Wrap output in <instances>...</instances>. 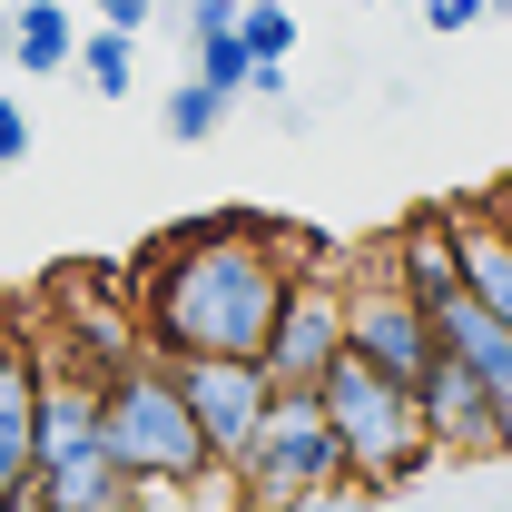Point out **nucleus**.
Here are the masks:
<instances>
[{
	"label": "nucleus",
	"instance_id": "f257e3e1",
	"mask_svg": "<svg viewBox=\"0 0 512 512\" xmlns=\"http://www.w3.org/2000/svg\"><path fill=\"white\" fill-rule=\"evenodd\" d=\"M119 296L138 306L148 355H256L276 296H286V266L266 247L256 207H217V217L148 237L138 266L119 276Z\"/></svg>",
	"mask_w": 512,
	"mask_h": 512
},
{
	"label": "nucleus",
	"instance_id": "f03ea898",
	"mask_svg": "<svg viewBox=\"0 0 512 512\" xmlns=\"http://www.w3.org/2000/svg\"><path fill=\"white\" fill-rule=\"evenodd\" d=\"M99 444L119 453V473L138 493H188L217 463L197 414H188V394H178V375H168V355H148V345L99 375Z\"/></svg>",
	"mask_w": 512,
	"mask_h": 512
},
{
	"label": "nucleus",
	"instance_id": "7ed1b4c3",
	"mask_svg": "<svg viewBox=\"0 0 512 512\" xmlns=\"http://www.w3.org/2000/svg\"><path fill=\"white\" fill-rule=\"evenodd\" d=\"M316 404L325 424H335V444H345V473H355V493H404V483H424L444 453L424 434V414H414V394L394 375H375L355 345H335L316 375Z\"/></svg>",
	"mask_w": 512,
	"mask_h": 512
},
{
	"label": "nucleus",
	"instance_id": "20e7f679",
	"mask_svg": "<svg viewBox=\"0 0 512 512\" xmlns=\"http://www.w3.org/2000/svg\"><path fill=\"white\" fill-rule=\"evenodd\" d=\"M237 483H247V503H316V493H355L345 444H335V424H325L316 384H276V394H266V424H256L247 453H237Z\"/></svg>",
	"mask_w": 512,
	"mask_h": 512
},
{
	"label": "nucleus",
	"instance_id": "39448f33",
	"mask_svg": "<svg viewBox=\"0 0 512 512\" xmlns=\"http://www.w3.org/2000/svg\"><path fill=\"white\" fill-rule=\"evenodd\" d=\"M345 345H355L375 375H394L404 394H414V375L434 365V325H424V306L394 286L384 247H355V276H345Z\"/></svg>",
	"mask_w": 512,
	"mask_h": 512
},
{
	"label": "nucleus",
	"instance_id": "423d86ee",
	"mask_svg": "<svg viewBox=\"0 0 512 512\" xmlns=\"http://www.w3.org/2000/svg\"><path fill=\"white\" fill-rule=\"evenodd\" d=\"M168 375H178V394H188L207 453H217V463H237L247 434L266 424V394H276L266 365H256V355H168Z\"/></svg>",
	"mask_w": 512,
	"mask_h": 512
},
{
	"label": "nucleus",
	"instance_id": "0eeeda50",
	"mask_svg": "<svg viewBox=\"0 0 512 512\" xmlns=\"http://www.w3.org/2000/svg\"><path fill=\"white\" fill-rule=\"evenodd\" d=\"M414 414H424L434 453H512V394H493L483 375H463L453 355H434L414 375Z\"/></svg>",
	"mask_w": 512,
	"mask_h": 512
},
{
	"label": "nucleus",
	"instance_id": "6e6552de",
	"mask_svg": "<svg viewBox=\"0 0 512 512\" xmlns=\"http://www.w3.org/2000/svg\"><path fill=\"white\" fill-rule=\"evenodd\" d=\"M335 345H345V286L286 276V296H276V316H266V345H256L266 384H316Z\"/></svg>",
	"mask_w": 512,
	"mask_h": 512
},
{
	"label": "nucleus",
	"instance_id": "1a4fd4ad",
	"mask_svg": "<svg viewBox=\"0 0 512 512\" xmlns=\"http://www.w3.org/2000/svg\"><path fill=\"white\" fill-rule=\"evenodd\" d=\"M30 394H40V335L0 296V512L30 503Z\"/></svg>",
	"mask_w": 512,
	"mask_h": 512
},
{
	"label": "nucleus",
	"instance_id": "9d476101",
	"mask_svg": "<svg viewBox=\"0 0 512 512\" xmlns=\"http://www.w3.org/2000/svg\"><path fill=\"white\" fill-rule=\"evenodd\" d=\"M384 266H394V286L414 296V306H434L463 286V247H453V207H424V217H404L394 237H384Z\"/></svg>",
	"mask_w": 512,
	"mask_h": 512
},
{
	"label": "nucleus",
	"instance_id": "9b49d317",
	"mask_svg": "<svg viewBox=\"0 0 512 512\" xmlns=\"http://www.w3.org/2000/svg\"><path fill=\"white\" fill-rule=\"evenodd\" d=\"M30 503H50V512H128L138 483L119 473V453L99 444V453H69V463H50V473H30Z\"/></svg>",
	"mask_w": 512,
	"mask_h": 512
},
{
	"label": "nucleus",
	"instance_id": "f8f14e48",
	"mask_svg": "<svg viewBox=\"0 0 512 512\" xmlns=\"http://www.w3.org/2000/svg\"><path fill=\"white\" fill-rule=\"evenodd\" d=\"M10 69H30V79H60L69 50H79V20H69V0H10Z\"/></svg>",
	"mask_w": 512,
	"mask_h": 512
},
{
	"label": "nucleus",
	"instance_id": "ddd939ff",
	"mask_svg": "<svg viewBox=\"0 0 512 512\" xmlns=\"http://www.w3.org/2000/svg\"><path fill=\"white\" fill-rule=\"evenodd\" d=\"M69 69L99 89V99H128L138 89V30H119V20H99V30H79V50H69Z\"/></svg>",
	"mask_w": 512,
	"mask_h": 512
},
{
	"label": "nucleus",
	"instance_id": "4468645a",
	"mask_svg": "<svg viewBox=\"0 0 512 512\" xmlns=\"http://www.w3.org/2000/svg\"><path fill=\"white\" fill-rule=\"evenodd\" d=\"M227 109H237V99H227V89H207V79H178V89H168V138H178V148H207V138H217V128H227Z\"/></svg>",
	"mask_w": 512,
	"mask_h": 512
},
{
	"label": "nucleus",
	"instance_id": "2eb2a0df",
	"mask_svg": "<svg viewBox=\"0 0 512 512\" xmlns=\"http://www.w3.org/2000/svg\"><path fill=\"white\" fill-rule=\"evenodd\" d=\"M237 40H247V60H296V40H306V30H296V10H286V0H247V10H237Z\"/></svg>",
	"mask_w": 512,
	"mask_h": 512
},
{
	"label": "nucleus",
	"instance_id": "dca6fc26",
	"mask_svg": "<svg viewBox=\"0 0 512 512\" xmlns=\"http://www.w3.org/2000/svg\"><path fill=\"white\" fill-rule=\"evenodd\" d=\"M197 79L237 99V89H247V40H237V30H207V40H197Z\"/></svg>",
	"mask_w": 512,
	"mask_h": 512
},
{
	"label": "nucleus",
	"instance_id": "f3484780",
	"mask_svg": "<svg viewBox=\"0 0 512 512\" xmlns=\"http://www.w3.org/2000/svg\"><path fill=\"white\" fill-rule=\"evenodd\" d=\"M473 20H483V0H424V30H434V40H463Z\"/></svg>",
	"mask_w": 512,
	"mask_h": 512
},
{
	"label": "nucleus",
	"instance_id": "a211bd4d",
	"mask_svg": "<svg viewBox=\"0 0 512 512\" xmlns=\"http://www.w3.org/2000/svg\"><path fill=\"white\" fill-rule=\"evenodd\" d=\"M20 158H30V109L0 99V168H20Z\"/></svg>",
	"mask_w": 512,
	"mask_h": 512
},
{
	"label": "nucleus",
	"instance_id": "6ab92c4d",
	"mask_svg": "<svg viewBox=\"0 0 512 512\" xmlns=\"http://www.w3.org/2000/svg\"><path fill=\"white\" fill-rule=\"evenodd\" d=\"M168 0H89V20H119V30H148Z\"/></svg>",
	"mask_w": 512,
	"mask_h": 512
},
{
	"label": "nucleus",
	"instance_id": "aec40b11",
	"mask_svg": "<svg viewBox=\"0 0 512 512\" xmlns=\"http://www.w3.org/2000/svg\"><path fill=\"white\" fill-rule=\"evenodd\" d=\"M207 30H237V0H188V40H207Z\"/></svg>",
	"mask_w": 512,
	"mask_h": 512
},
{
	"label": "nucleus",
	"instance_id": "412c9836",
	"mask_svg": "<svg viewBox=\"0 0 512 512\" xmlns=\"http://www.w3.org/2000/svg\"><path fill=\"white\" fill-rule=\"evenodd\" d=\"M483 20H512V0H483Z\"/></svg>",
	"mask_w": 512,
	"mask_h": 512
},
{
	"label": "nucleus",
	"instance_id": "4be33fe9",
	"mask_svg": "<svg viewBox=\"0 0 512 512\" xmlns=\"http://www.w3.org/2000/svg\"><path fill=\"white\" fill-rule=\"evenodd\" d=\"M355 10H375V0H355Z\"/></svg>",
	"mask_w": 512,
	"mask_h": 512
},
{
	"label": "nucleus",
	"instance_id": "5701e85b",
	"mask_svg": "<svg viewBox=\"0 0 512 512\" xmlns=\"http://www.w3.org/2000/svg\"><path fill=\"white\" fill-rule=\"evenodd\" d=\"M237 10H247V0H237Z\"/></svg>",
	"mask_w": 512,
	"mask_h": 512
}]
</instances>
